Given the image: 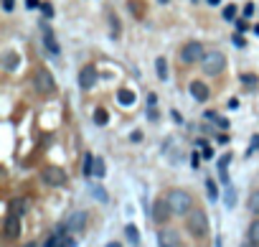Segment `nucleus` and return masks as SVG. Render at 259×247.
Here are the masks:
<instances>
[{"label": "nucleus", "mask_w": 259, "mask_h": 247, "mask_svg": "<svg viewBox=\"0 0 259 247\" xmlns=\"http://www.w3.org/2000/svg\"><path fill=\"white\" fill-rule=\"evenodd\" d=\"M168 204H171L173 214L183 216V214H188L193 209V196L186 191V188H173V191H168Z\"/></svg>", "instance_id": "obj_1"}, {"label": "nucleus", "mask_w": 259, "mask_h": 247, "mask_svg": "<svg viewBox=\"0 0 259 247\" xmlns=\"http://www.w3.org/2000/svg\"><path fill=\"white\" fill-rule=\"evenodd\" d=\"M186 224H188V232L193 237H203L206 232H208V216H206V212L203 209H191L188 214H186Z\"/></svg>", "instance_id": "obj_2"}, {"label": "nucleus", "mask_w": 259, "mask_h": 247, "mask_svg": "<svg viewBox=\"0 0 259 247\" xmlns=\"http://www.w3.org/2000/svg\"><path fill=\"white\" fill-rule=\"evenodd\" d=\"M201 69H203V74H208V77L221 74V71L226 69V56L221 51H206V56L201 59Z\"/></svg>", "instance_id": "obj_3"}, {"label": "nucleus", "mask_w": 259, "mask_h": 247, "mask_svg": "<svg viewBox=\"0 0 259 247\" xmlns=\"http://www.w3.org/2000/svg\"><path fill=\"white\" fill-rule=\"evenodd\" d=\"M180 62L183 64H196V62H201L203 56H206V51H203V43H198V41H191V43H186V46L180 49Z\"/></svg>", "instance_id": "obj_4"}, {"label": "nucleus", "mask_w": 259, "mask_h": 247, "mask_svg": "<svg viewBox=\"0 0 259 247\" xmlns=\"http://www.w3.org/2000/svg\"><path fill=\"white\" fill-rule=\"evenodd\" d=\"M43 247H76V240L69 235V229L64 224V227H58L51 237H46Z\"/></svg>", "instance_id": "obj_5"}, {"label": "nucleus", "mask_w": 259, "mask_h": 247, "mask_svg": "<svg viewBox=\"0 0 259 247\" xmlns=\"http://www.w3.org/2000/svg\"><path fill=\"white\" fill-rule=\"evenodd\" d=\"M41 179H43L46 186H64L66 184V173H64V168H58V166H49V168L41 171Z\"/></svg>", "instance_id": "obj_6"}, {"label": "nucleus", "mask_w": 259, "mask_h": 247, "mask_svg": "<svg viewBox=\"0 0 259 247\" xmlns=\"http://www.w3.org/2000/svg\"><path fill=\"white\" fill-rule=\"evenodd\" d=\"M171 216H173V209H171V204H168V199H158L155 204H152V219H155V224L163 227Z\"/></svg>", "instance_id": "obj_7"}, {"label": "nucleus", "mask_w": 259, "mask_h": 247, "mask_svg": "<svg viewBox=\"0 0 259 247\" xmlns=\"http://www.w3.org/2000/svg\"><path fill=\"white\" fill-rule=\"evenodd\" d=\"M36 90L43 92V94H51V92L56 90V82H54V77H51L49 69H38V71H36Z\"/></svg>", "instance_id": "obj_8"}, {"label": "nucleus", "mask_w": 259, "mask_h": 247, "mask_svg": "<svg viewBox=\"0 0 259 247\" xmlns=\"http://www.w3.org/2000/svg\"><path fill=\"white\" fill-rule=\"evenodd\" d=\"M158 245L160 247H180V235L171 227H163V229H158Z\"/></svg>", "instance_id": "obj_9"}, {"label": "nucleus", "mask_w": 259, "mask_h": 247, "mask_svg": "<svg viewBox=\"0 0 259 247\" xmlns=\"http://www.w3.org/2000/svg\"><path fill=\"white\" fill-rule=\"evenodd\" d=\"M3 235L5 240H15V237H21V214H8L5 216V224H3Z\"/></svg>", "instance_id": "obj_10"}, {"label": "nucleus", "mask_w": 259, "mask_h": 247, "mask_svg": "<svg viewBox=\"0 0 259 247\" xmlns=\"http://www.w3.org/2000/svg\"><path fill=\"white\" fill-rule=\"evenodd\" d=\"M94 82H97V69L94 66H84L79 71V87H82V90H91Z\"/></svg>", "instance_id": "obj_11"}, {"label": "nucleus", "mask_w": 259, "mask_h": 247, "mask_svg": "<svg viewBox=\"0 0 259 247\" xmlns=\"http://www.w3.org/2000/svg\"><path fill=\"white\" fill-rule=\"evenodd\" d=\"M84 227H86V214H84V212L69 214V219H66V229H69V232H82Z\"/></svg>", "instance_id": "obj_12"}, {"label": "nucleus", "mask_w": 259, "mask_h": 247, "mask_svg": "<svg viewBox=\"0 0 259 247\" xmlns=\"http://www.w3.org/2000/svg\"><path fill=\"white\" fill-rule=\"evenodd\" d=\"M43 46H46V51L49 54H61V46H58V41H56V36H54V31L49 26H43Z\"/></svg>", "instance_id": "obj_13"}, {"label": "nucleus", "mask_w": 259, "mask_h": 247, "mask_svg": "<svg viewBox=\"0 0 259 247\" xmlns=\"http://www.w3.org/2000/svg\"><path fill=\"white\" fill-rule=\"evenodd\" d=\"M188 90H191V94H193V99H196V102H206V99L211 97L208 87H206L203 82H193V84L188 87Z\"/></svg>", "instance_id": "obj_14"}, {"label": "nucleus", "mask_w": 259, "mask_h": 247, "mask_svg": "<svg viewBox=\"0 0 259 247\" xmlns=\"http://www.w3.org/2000/svg\"><path fill=\"white\" fill-rule=\"evenodd\" d=\"M135 99H137V97H135L132 90H119V92H117V102H119L122 107H132Z\"/></svg>", "instance_id": "obj_15"}, {"label": "nucleus", "mask_w": 259, "mask_h": 247, "mask_svg": "<svg viewBox=\"0 0 259 247\" xmlns=\"http://www.w3.org/2000/svg\"><path fill=\"white\" fill-rule=\"evenodd\" d=\"M18 64H21V59H18V54H13V51H8V54L3 56V66H5L8 71H15V69H18Z\"/></svg>", "instance_id": "obj_16"}, {"label": "nucleus", "mask_w": 259, "mask_h": 247, "mask_svg": "<svg viewBox=\"0 0 259 247\" xmlns=\"http://www.w3.org/2000/svg\"><path fill=\"white\" fill-rule=\"evenodd\" d=\"M224 204H226V209H234V204H236V188H234V186H226V191H224Z\"/></svg>", "instance_id": "obj_17"}, {"label": "nucleus", "mask_w": 259, "mask_h": 247, "mask_svg": "<svg viewBox=\"0 0 259 247\" xmlns=\"http://www.w3.org/2000/svg\"><path fill=\"white\" fill-rule=\"evenodd\" d=\"M82 171H84V176H91V173H94V155H91V153H84V166H82Z\"/></svg>", "instance_id": "obj_18"}, {"label": "nucleus", "mask_w": 259, "mask_h": 247, "mask_svg": "<svg viewBox=\"0 0 259 247\" xmlns=\"http://www.w3.org/2000/svg\"><path fill=\"white\" fill-rule=\"evenodd\" d=\"M94 123H97V125H107V123H110V112H107L104 107L94 110Z\"/></svg>", "instance_id": "obj_19"}, {"label": "nucleus", "mask_w": 259, "mask_h": 247, "mask_svg": "<svg viewBox=\"0 0 259 247\" xmlns=\"http://www.w3.org/2000/svg\"><path fill=\"white\" fill-rule=\"evenodd\" d=\"M155 71H158V79H168V64H165V59H163V56H160V59L155 62Z\"/></svg>", "instance_id": "obj_20"}, {"label": "nucleus", "mask_w": 259, "mask_h": 247, "mask_svg": "<svg viewBox=\"0 0 259 247\" xmlns=\"http://www.w3.org/2000/svg\"><path fill=\"white\" fill-rule=\"evenodd\" d=\"M247 207H249L252 214H259V191H252V196H249V201H247Z\"/></svg>", "instance_id": "obj_21"}, {"label": "nucleus", "mask_w": 259, "mask_h": 247, "mask_svg": "<svg viewBox=\"0 0 259 247\" xmlns=\"http://www.w3.org/2000/svg\"><path fill=\"white\" fill-rule=\"evenodd\" d=\"M125 232H127V240H130L132 245L140 242V235H137V227H135V224H127V227H125Z\"/></svg>", "instance_id": "obj_22"}, {"label": "nucleus", "mask_w": 259, "mask_h": 247, "mask_svg": "<svg viewBox=\"0 0 259 247\" xmlns=\"http://www.w3.org/2000/svg\"><path fill=\"white\" fill-rule=\"evenodd\" d=\"M104 173H107V168H104V161H102V158H94V173H91V176L102 179Z\"/></svg>", "instance_id": "obj_23"}, {"label": "nucleus", "mask_w": 259, "mask_h": 247, "mask_svg": "<svg viewBox=\"0 0 259 247\" xmlns=\"http://www.w3.org/2000/svg\"><path fill=\"white\" fill-rule=\"evenodd\" d=\"M206 191H208V199H211V201H213V199L219 196V188H216V184H213L211 179L206 181Z\"/></svg>", "instance_id": "obj_24"}, {"label": "nucleus", "mask_w": 259, "mask_h": 247, "mask_svg": "<svg viewBox=\"0 0 259 247\" xmlns=\"http://www.w3.org/2000/svg\"><path fill=\"white\" fill-rule=\"evenodd\" d=\"M249 240L259 245V222H252V227H249Z\"/></svg>", "instance_id": "obj_25"}, {"label": "nucleus", "mask_w": 259, "mask_h": 247, "mask_svg": "<svg viewBox=\"0 0 259 247\" xmlns=\"http://www.w3.org/2000/svg\"><path fill=\"white\" fill-rule=\"evenodd\" d=\"M23 207H26V204H23V201H18V199H15V201H10V209H13V214H21V216H23V212H26Z\"/></svg>", "instance_id": "obj_26"}, {"label": "nucleus", "mask_w": 259, "mask_h": 247, "mask_svg": "<svg viewBox=\"0 0 259 247\" xmlns=\"http://www.w3.org/2000/svg\"><path fill=\"white\" fill-rule=\"evenodd\" d=\"M198 148H201V153H203L206 161H208V158H213V148H208V143H198Z\"/></svg>", "instance_id": "obj_27"}, {"label": "nucleus", "mask_w": 259, "mask_h": 247, "mask_svg": "<svg viewBox=\"0 0 259 247\" xmlns=\"http://www.w3.org/2000/svg\"><path fill=\"white\" fill-rule=\"evenodd\" d=\"M234 16H236V5H226L224 8V18L226 21H234Z\"/></svg>", "instance_id": "obj_28"}, {"label": "nucleus", "mask_w": 259, "mask_h": 247, "mask_svg": "<svg viewBox=\"0 0 259 247\" xmlns=\"http://www.w3.org/2000/svg\"><path fill=\"white\" fill-rule=\"evenodd\" d=\"M41 10H43V16H46V18H51V16H54V8H51L49 3H43V5H41Z\"/></svg>", "instance_id": "obj_29"}, {"label": "nucleus", "mask_w": 259, "mask_h": 247, "mask_svg": "<svg viewBox=\"0 0 259 247\" xmlns=\"http://www.w3.org/2000/svg\"><path fill=\"white\" fill-rule=\"evenodd\" d=\"M241 82L244 84H257V77L254 74H241Z\"/></svg>", "instance_id": "obj_30"}, {"label": "nucleus", "mask_w": 259, "mask_h": 247, "mask_svg": "<svg viewBox=\"0 0 259 247\" xmlns=\"http://www.w3.org/2000/svg\"><path fill=\"white\" fill-rule=\"evenodd\" d=\"M249 16H254V5H252V3L244 5V18H249Z\"/></svg>", "instance_id": "obj_31"}, {"label": "nucleus", "mask_w": 259, "mask_h": 247, "mask_svg": "<svg viewBox=\"0 0 259 247\" xmlns=\"http://www.w3.org/2000/svg\"><path fill=\"white\" fill-rule=\"evenodd\" d=\"M13 8H15V3H13V0H3V10H5V13H10Z\"/></svg>", "instance_id": "obj_32"}, {"label": "nucleus", "mask_w": 259, "mask_h": 247, "mask_svg": "<svg viewBox=\"0 0 259 247\" xmlns=\"http://www.w3.org/2000/svg\"><path fill=\"white\" fill-rule=\"evenodd\" d=\"M257 148H259V135H254V138H252V148H249V153H254Z\"/></svg>", "instance_id": "obj_33"}, {"label": "nucleus", "mask_w": 259, "mask_h": 247, "mask_svg": "<svg viewBox=\"0 0 259 247\" xmlns=\"http://www.w3.org/2000/svg\"><path fill=\"white\" fill-rule=\"evenodd\" d=\"M234 43H236L239 49H244V46H247V43H244V38H241V36H234Z\"/></svg>", "instance_id": "obj_34"}, {"label": "nucleus", "mask_w": 259, "mask_h": 247, "mask_svg": "<svg viewBox=\"0 0 259 247\" xmlns=\"http://www.w3.org/2000/svg\"><path fill=\"white\" fill-rule=\"evenodd\" d=\"M94 196H97V199H102V201L107 199V194H104V191H99V188H94Z\"/></svg>", "instance_id": "obj_35"}, {"label": "nucleus", "mask_w": 259, "mask_h": 247, "mask_svg": "<svg viewBox=\"0 0 259 247\" xmlns=\"http://www.w3.org/2000/svg\"><path fill=\"white\" fill-rule=\"evenodd\" d=\"M241 247H257V242H252V240H247V242H241Z\"/></svg>", "instance_id": "obj_36"}, {"label": "nucleus", "mask_w": 259, "mask_h": 247, "mask_svg": "<svg viewBox=\"0 0 259 247\" xmlns=\"http://www.w3.org/2000/svg\"><path fill=\"white\" fill-rule=\"evenodd\" d=\"M28 8H38V0H28Z\"/></svg>", "instance_id": "obj_37"}, {"label": "nucleus", "mask_w": 259, "mask_h": 247, "mask_svg": "<svg viewBox=\"0 0 259 247\" xmlns=\"http://www.w3.org/2000/svg\"><path fill=\"white\" fill-rule=\"evenodd\" d=\"M221 3V0H208V5H219Z\"/></svg>", "instance_id": "obj_38"}, {"label": "nucleus", "mask_w": 259, "mask_h": 247, "mask_svg": "<svg viewBox=\"0 0 259 247\" xmlns=\"http://www.w3.org/2000/svg\"><path fill=\"white\" fill-rule=\"evenodd\" d=\"M107 247H122L119 242H110V245H107Z\"/></svg>", "instance_id": "obj_39"}, {"label": "nucleus", "mask_w": 259, "mask_h": 247, "mask_svg": "<svg viewBox=\"0 0 259 247\" xmlns=\"http://www.w3.org/2000/svg\"><path fill=\"white\" fill-rule=\"evenodd\" d=\"M254 33H257V36H259V26H254Z\"/></svg>", "instance_id": "obj_40"}, {"label": "nucleus", "mask_w": 259, "mask_h": 247, "mask_svg": "<svg viewBox=\"0 0 259 247\" xmlns=\"http://www.w3.org/2000/svg\"><path fill=\"white\" fill-rule=\"evenodd\" d=\"M160 3H168V0H160Z\"/></svg>", "instance_id": "obj_41"}]
</instances>
